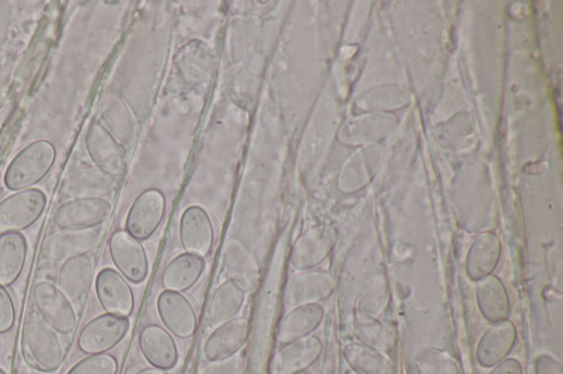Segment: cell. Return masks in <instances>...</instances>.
Masks as SVG:
<instances>
[{"instance_id":"7","label":"cell","mask_w":563,"mask_h":374,"mask_svg":"<svg viewBox=\"0 0 563 374\" xmlns=\"http://www.w3.org/2000/svg\"><path fill=\"white\" fill-rule=\"evenodd\" d=\"M336 239L335 230L328 225L309 229L292 247L291 266L298 272L314 271L331 254Z\"/></svg>"},{"instance_id":"23","label":"cell","mask_w":563,"mask_h":374,"mask_svg":"<svg viewBox=\"0 0 563 374\" xmlns=\"http://www.w3.org/2000/svg\"><path fill=\"white\" fill-rule=\"evenodd\" d=\"M323 316L321 304L293 308L279 325L277 341L284 346L313 335L322 323Z\"/></svg>"},{"instance_id":"29","label":"cell","mask_w":563,"mask_h":374,"mask_svg":"<svg viewBox=\"0 0 563 374\" xmlns=\"http://www.w3.org/2000/svg\"><path fill=\"white\" fill-rule=\"evenodd\" d=\"M501 242L493 234H487L472 246L466 260V273L473 282L492 275L500 262Z\"/></svg>"},{"instance_id":"38","label":"cell","mask_w":563,"mask_h":374,"mask_svg":"<svg viewBox=\"0 0 563 374\" xmlns=\"http://www.w3.org/2000/svg\"><path fill=\"white\" fill-rule=\"evenodd\" d=\"M489 374H523V367L517 359L507 357L493 365Z\"/></svg>"},{"instance_id":"8","label":"cell","mask_w":563,"mask_h":374,"mask_svg":"<svg viewBox=\"0 0 563 374\" xmlns=\"http://www.w3.org/2000/svg\"><path fill=\"white\" fill-rule=\"evenodd\" d=\"M96 296L107 314L130 319L135 310V295L130 282L118 271L105 269L95 283Z\"/></svg>"},{"instance_id":"2","label":"cell","mask_w":563,"mask_h":374,"mask_svg":"<svg viewBox=\"0 0 563 374\" xmlns=\"http://www.w3.org/2000/svg\"><path fill=\"white\" fill-rule=\"evenodd\" d=\"M57 151L48 141H37L25 148L10 164L4 183L12 191H22L39 184L50 173Z\"/></svg>"},{"instance_id":"12","label":"cell","mask_w":563,"mask_h":374,"mask_svg":"<svg viewBox=\"0 0 563 374\" xmlns=\"http://www.w3.org/2000/svg\"><path fill=\"white\" fill-rule=\"evenodd\" d=\"M111 210L106 199H73L57 209L53 221L61 229L95 228L108 220Z\"/></svg>"},{"instance_id":"34","label":"cell","mask_w":563,"mask_h":374,"mask_svg":"<svg viewBox=\"0 0 563 374\" xmlns=\"http://www.w3.org/2000/svg\"><path fill=\"white\" fill-rule=\"evenodd\" d=\"M119 362L108 353L90 354L75 363L66 374H118Z\"/></svg>"},{"instance_id":"20","label":"cell","mask_w":563,"mask_h":374,"mask_svg":"<svg viewBox=\"0 0 563 374\" xmlns=\"http://www.w3.org/2000/svg\"><path fill=\"white\" fill-rule=\"evenodd\" d=\"M98 239L99 232L95 228L62 229L47 239L45 255L54 263L87 255L97 245Z\"/></svg>"},{"instance_id":"11","label":"cell","mask_w":563,"mask_h":374,"mask_svg":"<svg viewBox=\"0 0 563 374\" xmlns=\"http://www.w3.org/2000/svg\"><path fill=\"white\" fill-rule=\"evenodd\" d=\"M166 205V197L160 190L144 191L128 212L126 230L140 241L150 238L163 221Z\"/></svg>"},{"instance_id":"4","label":"cell","mask_w":563,"mask_h":374,"mask_svg":"<svg viewBox=\"0 0 563 374\" xmlns=\"http://www.w3.org/2000/svg\"><path fill=\"white\" fill-rule=\"evenodd\" d=\"M109 254L118 272L130 283L143 284L149 275V260L140 240L127 230H118L109 239Z\"/></svg>"},{"instance_id":"32","label":"cell","mask_w":563,"mask_h":374,"mask_svg":"<svg viewBox=\"0 0 563 374\" xmlns=\"http://www.w3.org/2000/svg\"><path fill=\"white\" fill-rule=\"evenodd\" d=\"M390 302V285L383 274H374L364 284L357 299L356 312L379 319Z\"/></svg>"},{"instance_id":"27","label":"cell","mask_w":563,"mask_h":374,"mask_svg":"<svg viewBox=\"0 0 563 374\" xmlns=\"http://www.w3.org/2000/svg\"><path fill=\"white\" fill-rule=\"evenodd\" d=\"M205 269V259L187 253L181 254L167 265L161 276V285L166 291L186 292L199 282Z\"/></svg>"},{"instance_id":"15","label":"cell","mask_w":563,"mask_h":374,"mask_svg":"<svg viewBox=\"0 0 563 374\" xmlns=\"http://www.w3.org/2000/svg\"><path fill=\"white\" fill-rule=\"evenodd\" d=\"M180 240L187 254L207 258L213 245V227L208 213L200 207L187 208L180 221Z\"/></svg>"},{"instance_id":"35","label":"cell","mask_w":563,"mask_h":374,"mask_svg":"<svg viewBox=\"0 0 563 374\" xmlns=\"http://www.w3.org/2000/svg\"><path fill=\"white\" fill-rule=\"evenodd\" d=\"M246 360L242 354L209 362L198 374H244Z\"/></svg>"},{"instance_id":"28","label":"cell","mask_w":563,"mask_h":374,"mask_svg":"<svg viewBox=\"0 0 563 374\" xmlns=\"http://www.w3.org/2000/svg\"><path fill=\"white\" fill-rule=\"evenodd\" d=\"M246 294L237 283L231 279L220 284L208 306L209 324L217 327L237 317L245 304Z\"/></svg>"},{"instance_id":"40","label":"cell","mask_w":563,"mask_h":374,"mask_svg":"<svg viewBox=\"0 0 563 374\" xmlns=\"http://www.w3.org/2000/svg\"><path fill=\"white\" fill-rule=\"evenodd\" d=\"M136 374H167V372L151 366V367L143 369V370L138 371Z\"/></svg>"},{"instance_id":"42","label":"cell","mask_w":563,"mask_h":374,"mask_svg":"<svg viewBox=\"0 0 563 374\" xmlns=\"http://www.w3.org/2000/svg\"><path fill=\"white\" fill-rule=\"evenodd\" d=\"M295 374H310L308 371H302V372H298V373H295Z\"/></svg>"},{"instance_id":"37","label":"cell","mask_w":563,"mask_h":374,"mask_svg":"<svg viewBox=\"0 0 563 374\" xmlns=\"http://www.w3.org/2000/svg\"><path fill=\"white\" fill-rule=\"evenodd\" d=\"M535 374H563L560 361L548 353H540L534 360Z\"/></svg>"},{"instance_id":"13","label":"cell","mask_w":563,"mask_h":374,"mask_svg":"<svg viewBox=\"0 0 563 374\" xmlns=\"http://www.w3.org/2000/svg\"><path fill=\"white\" fill-rule=\"evenodd\" d=\"M86 149L96 169L110 177H119L125 170V151L99 122H93L86 135Z\"/></svg>"},{"instance_id":"21","label":"cell","mask_w":563,"mask_h":374,"mask_svg":"<svg viewBox=\"0 0 563 374\" xmlns=\"http://www.w3.org/2000/svg\"><path fill=\"white\" fill-rule=\"evenodd\" d=\"M139 347L154 367L169 371L179 362L178 345L172 334L160 325L149 324L140 331Z\"/></svg>"},{"instance_id":"41","label":"cell","mask_w":563,"mask_h":374,"mask_svg":"<svg viewBox=\"0 0 563 374\" xmlns=\"http://www.w3.org/2000/svg\"><path fill=\"white\" fill-rule=\"evenodd\" d=\"M322 374H334V364L331 360L325 365Z\"/></svg>"},{"instance_id":"6","label":"cell","mask_w":563,"mask_h":374,"mask_svg":"<svg viewBox=\"0 0 563 374\" xmlns=\"http://www.w3.org/2000/svg\"><path fill=\"white\" fill-rule=\"evenodd\" d=\"M36 312L59 334H73L77 327V315L72 303L50 282H39L33 291Z\"/></svg>"},{"instance_id":"9","label":"cell","mask_w":563,"mask_h":374,"mask_svg":"<svg viewBox=\"0 0 563 374\" xmlns=\"http://www.w3.org/2000/svg\"><path fill=\"white\" fill-rule=\"evenodd\" d=\"M334 288V279L328 272L316 270L301 272L286 284L283 301L292 309L320 304L332 296Z\"/></svg>"},{"instance_id":"3","label":"cell","mask_w":563,"mask_h":374,"mask_svg":"<svg viewBox=\"0 0 563 374\" xmlns=\"http://www.w3.org/2000/svg\"><path fill=\"white\" fill-rule=\"evenodd\" d=\"M47 197L39 189L17 191L0 202V234L20 233L44 214Z\"/></svg>"},{"instance_id":"1","label":"cell","mask_w":563,"mask_h":374,"mask_svg":"<svg viewBox=\"0 0 563 374\" xmlns=\"http://www.w3.org/2000/svg\"><path fill=\"white\" fill-rule=\"evenodd\" d=\"M25 356L35 367L56 372L64 363L65 351L60 334L37 312H30L23 329Z\"/></svg>"},{"instance_id":"22","label":"cell","mask_w":563,"mask_h":374,"mask_svg":"<svg viewBox=\"0 0 563 374\" xmlns=\"http://www.w3.org/2000/svg\"><path fill=\"white\" fill-rule=\"evenodd\" d=\"M117 180L98 169L78 171L68 177L61 187L63 198L102 199L115 189Z\"/></svg>"},{"instance_id":"5","label":"cell","mask_w":563,"mask_h":374,"mask_svg":"<svg viewBox=\"0 0 563 374\" xmlns=\"http://www.w3.org/2000/svg\"><path fill=\"white\" fill-rule=\"evenodd\" d=\"M130 327V319L107 313L98 315L82 328L77 346L89 356L107 353L123 341Z\"/></svg>"},{"instance_id":"14","label":"cell","mask_w":563,"mask_h":374,"mask_svg":"<svg viewBox=\"0 0 563 374\" xmlns=\"http://www.w3.org/2000/svg\"><path fill=\"white\" fill-rule=\"evenodd\" d=\"M157 310L164 328L181 339L193 337L197 329L194 307L183 294L163 291L157 300Z\"/></svg>"},{"instance_id":"10","label":"cell","mask_w":563,"mask_h":374,"mask_svg":"<svg viewBox=\"0 0 563 374\" xmlns=\"http://www.w3.org/2000/svg\"><path fill=\"white\" fill-rule=\"evenodd\" d=\"M249 337V320L237 316L212 331L203 346V354L209 362L234 357L246 346Z\"/></svg>"},{"instance_id":"16","label":"cell","mask_w":563,"mask_h":374,"mask_svg":"<svg viewBox=\"0 0 563 374\" xmlns=\"http://www.w3.org/2000/svg\"><path fill=\"white\" fill-rule=\"evenodd\" d=\"M222 261L230 279L246 292L254 291L259 283L260 266L249 247L237 238H231L223 246Z\"/></svg>"},{"instance_id":"30","label":"cell","mask_w":563,"mask_h":374,"mask_svg":"<svg viewBox=\"0 0 563 374\" xmlns=\"http://www.w3.org/2000/svg\"><path fill=\"white\" fill-rule=\"evenodd\" d=\"M344 358L356 374H396L388 354L360 341L348 342Z\"/></svg>"},{"instance_id":"19","label":"cell","mask_w":563,"mask_h":374,"mask_svg":"<svg viewBox=\"0 0 563 374\" xmlns=\"http://www.w3.org/2000/svg\"><path fill=\"white\" fill-rule=\"evenodd\" d=\"M99 109L103 128L122 147L131 146L135 141L137 129L135 119L125 101L115 92H105Z\"/></svg>"},{"instance_id":"17","label":"cell","mask_w":563,"mask_h":374,"mask_svg":"<svg viewBox=\"0 0 563 374\" xmlns=\"http://www.w3.org/2000/svg\"><path fill=\"white\" fill-rule=\"evenodd\" d=\"M322 350V341L314 335L284 345L270 362V374H295L307 371L320 358Z\"/></svg>"},{"instance_id":"39","label":"cell","mask_w":563,"mask_h":374,"mask_svg":"<svg viewBox=\"0 0 563 374\" xmlns=\"http://www.w3.org/2000/svg\"><path fill=\"white\" fill-rule=\"evenodd\" d=\"M15 374H41L37 369L32 367L27 364H21Z\"/></svg>"},{"instance_id":"36","label":"cell","mask_w":563,"mask_h":374,"mask_svg":"<svg viewBox=\"0 0 563 374\" xmlns=\"http://www.w3.org/2000/svg\"><path fill=\"white\" fill-rule=\"evenodd\" d=\"M16 323V308L11 294L0 286V334L9 333Z\"/></svg>"},{"instance_id":"18","label":"cell","mask_w":563,"mask_h":374,"mask_svg":"<svg viewBox=\"0 0 563 374\" xmlns=\"http://www.w3.org/2000/svg\"><path fill=\"white\" fill-rule=\"evenodd\" d=\"M517 340V329L511 320L492 323L480 337L476 358L484 367H492L512 352Z\"/></svg>"},{"instance_id":"31","label":"cell","mask_w":563,"mask_h":374,"mask_svg":"<svg viewBox=\"0 0 563 374\" xmlns=\"http://www.w3.org/2000/svg\"><path fill=\"white\" fill-rule=\"evenodd\" d=\"M353 326L360 342L387 354L394 351L397 344L396 336L379 319L356 312Z\"/></svg>"},{"instance_id":"26","label":"cell","mask_w":563,"mask_h":374,"mask_svg":"<svg viewBox=\"0 0 563 374\" xmlns=\"http://www.w3.org/2000/svg\"><path fill=\"white\" fill-rule=\"evenodd\" d=\"M476 299L481 315L490 323L509 320L510 297L498 276L492 274L477 282Z\"/></svg>"},{"instance_id":"43","label":"cell","mask_w":563,"mask_h":374,"mask_svg":"<svg viewBox=\"0 0 563 374\" xmlns=\"http://www.w3.org/2000/svg\"><path fill=\"white\" fill-rule=\"evenodd\" d=\"M0 374H8L3 369H0Z\"/></svg>"},{"instance_id":"44","label":"cell","mask_w":563,"mask_h":374,"mask_svg":"<svg viewBox=\"0 0 563 374\" xmlns=\"http://www.w3.org/2000/svg\"><path fill=\"white\" fill-rule=\"evenodd\" d=\"M350 374H356L355 372H351Z\"/></svg>"},{"instance_id":"25","label":"cell","mask_w":563,"mask_h":374,"mask_svg":"<svg viewBox=\"0 0 563 374\" xmlns=\"http://www.w3.org/2000/svg\"><path fill=\"white\" fill-rule=\"evenodd\" d=\"M27 255L28 242L23 234H0V286L9 287L20 279Z\"/></svg>"},{"instance_id":"24","label":"cell","mask_w":563,"mask_h":374,"mask_svg":"<svg viewBox=\"0 0 563 374\" xmlns=\"http://www.w3.org/2000/svg\"><path fill=\"white\" fill-rule=\"evenodd\" d=\"M93 276L94 264L88 255L71 258L59 271L57 287L71 303H75L88 292Z\"/></svg>"},{"instance_id":"33","label":"cell","mask_w":563,"mask_h":374,"mask_svg":"<svg viewBox=\"0 0 563 374\" xmlns=\"http://www.w3.org/2000/svg\"><path fill=\"white\" fill-rule=\"evenodd\" d=\"M415 362L423 374H464L458 362L446 351L437 347L420 350Z\"/></svg>"}]
</instances>
